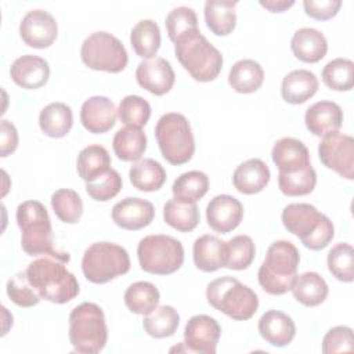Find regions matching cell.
<instances>
[{
  "label": "cell",
  "instance_id": "6da1fadb",
  "mask_svg": "<svg viewBox=\"0 0 354 354\" xmlns=\"http://www.w3.org/2000/svg\"><path fill=\"white\" fill-rule=\"evenodd\" d=\"M17 224L21 228V246L29 256H51L68 263V252L53 245L51 220L46 206L39 201H25L17 207Z\"/></svg>",
  "mask_w": 354,
  "mask_h": 354
},
{
  "label": "cell",
  "instance_id": "7a4b0ae2",
  "mask_svg": "<svg viewBox=\"0 0 354 354\" xmlns=\"http://www.w3.org/2000/svg\"><path fill=\"white\" fill-rule=\"evenodd\" d=\"M65 264L51 256H43L29 263L28 279L41 299L64 304L79 295V282Z\"/></svg>",
  "mask_w": 354,
  "mask_h": 354
},
{
  "label": "cell",
  "instance_id": "3957f363",
  "mask_svg": "<svg viewBox=\"0 0 354 354\" xmlns=\"http://www.w3.org/2000/svg\"><path fill=\"white\" fill-rule=\"evenodd\" d=\"M300 254L297 248L285 239L275 241L267 249L257 278L266 293L279 296L292 289L297 275Z\"/></svg>",
  "mask_w": 354,
  "mask_h": 354
},
{
  "label": "cell",
  "instance_id": "277c9868",
  "mask_svg": "<svg viewBox=\"0 0 354 354\" xmlns=\"http://www.w3.org/2000/svg\"><path fill=\"white\" fill-rule=\"evenodd\" d=\"M174 54L183 68L196 82L214 80L223 68L221 53L198 30L174 41Z\"/></svg>",
  "mask_w": 354,
  "mask_h": 354
},
{
  "label": "cell",
  "instance_id": "5b68a950",
  "mask_svg": "<svg viewBox=\"0 0 354 354\" xmlns=\"http://www.w3.org/2000/svg\"><path fill=\"white\" fill-rule=\"evenodd\" d=\"M282 224L311 250L326 248L335 236V227L330 218L310 203H289L285 206Z\"/></svg>",
  "mask_w": 354,
  "mask_h": 354
},
{
  "label": "cell",
  "instance_id": "8992f818",
  "mask_svg": "<svg viewBox=\"0 0 354 354\" xmlns=\"http://www.w3.org/2000/svg\"><path fill=\"white\" fill-rule=\"evenodd\" d=\"M69 340L76 353L97 354L108 340L102 308L91 301L76 306L69 314Z\"/></svg>",
  "mask_w": 354,
  "mask_h": 354
},
{
  "label": "cell",
  "instance_id": "52a82bcc",
  "mask_svg": "<svg viewBox=\"0 0 354 354\" xmlns=\"http://www.w3.org/2000/svg\"><path fill=\"white\" fill-rule=\"evenodd\" d=\"M206 299L213 308L235 321L250 319L259 307V297L254 290L228 275L207 285Z\"/></svg>",
  "mask_w": 354,
  "mask_h": 354
},
{
  "label": "cell",
  "instance_id": "ba28073f",
  "mask_svg": "<svg viewBox=\"0 0 354 354\" xmlns=\"http://www.w3.org/2000/svg\"><path fill=\"white\" fill-rule=\"evenodd\" d=\"M155 137L162 156L171 165H184L194 156L195 138L188 119L178 112H169L159 118Z\"/></svg>",
  "mask_w": 354,
  "mask_h": 354
},
{
  "label": "cell",
  "instance_id": "9c48e42d",
  "mask_svg": "<svg viewBox=\"0 0 354 354\" xmlns=\"http://www.w3.org/2000/svg\"><path fill=\"white\" fill-rule=\"evenodd\" d=\"M140 267L149 274L167 275L173 274L184 263L183 243L163 234L144 236L137 246Z\"/></svg>",
  "mask_w": 354,
  "mask_h": 354
},
{
  "label": "cell",
  "instance_id": "30bf717a",
  "mask_svg": "<svg viewBox=\"0 0 354 354\" xmlns=\"http://www.w3.org/2000/svg\"><path fill=\"white\" fill-rule=\"evenodd\" d=\"M130 270L127 250L112 242L91 243L83 254L82 271L87 281L105 283Z\"/></svg>",
  "mask_w": 354,
  "mask_h": 354
},
{
  "label": "cell",
  "instance_id": "8fae6325",
  "mask_svg": "<svg viewBox=\"0 0 354 354\" xmlns=\"http://www.w3.org/2000/svg\"><path fill=\"white\" fill-rule=\"evenodd\" d=\"M80 58L90 69L109 73L122 72L129 62L123 43L104 30L94 32L84 39L80 48Z\"/></svg>",
  "mask_w": 354,
  "mask_h": 354
},
{
  "label": "cell",
  "instance_id": "7c38bea8",
  "mask_svg": "<svg viewBox=\"0 0 354 354\" xmlns=\"http://www.w3.org/2000/svg\"><path fill=\"white\" fill-rule=\"evenodd\" d=\"M322 165L347 180L354 178V138L335 131L322 137L318 145Z\"/></svg>",
  "mask_w": 354,
  "mask_h": 354
},
{
  "label": "cell",
  "instance_id": "4fadbf2b",
  "mask_svg": "<svg viewBox=\"0 0 354 354\" xmlns=\"http://www.w3.org/2000/svg\"><path fill=\"white\" fill-rule=\"evenodd\" d=\"M221 328L218 322L205 314L194 315L184 329V351L199 354H214L220 340Z\"/></svg>",
  "mask_w": 354,
  "mask_h": 354
},
{
  "label": "cell",
  "instance_id": "5bb4252c",
  "mask_svg": "<svg viewBox=\"0 0 354 354\" xmlns=\"http://www.w3.org/2000/svg\"><path fill=\"white\" fill-rule=\"evenodd\" d=\"M19 35L24 43L29 47L47 48L57 39V21L46 10H30L25 14L19 24Z\"/></svg>",
  "mask_w": 354,
  "mask_h": 354
},
{
  "label": "cell",
  "instance_id": "9a60e30c",
  "mask_svg": "<svg viewBox=\"0 0 354 354\" xmlns=\"http://www.w3.org/2000/svg\"><path fill=\"white\" fill-rule=\"evenodd\" d=\"M243 218L242 203L228 194L216 195L206 206V220L210 228L220 234L235 230Z\"/></svg>",
  "mask_w": 354,
  "mask_h": 354
},
{
  "label": "cell",
  "instance_id": "2e32d148",
  "mask_svg": "<svg viewBox=\"0 0 354 354\" xmlns=\"http://www.w3.org/2000/svg\"><path fill=\"white\" fill-rule=\"evenodd\" d=\"M136 79L151 94L163 95L173 88L176 75L170 62L158 57L141 61L136 69Z\"/></svg>",
  "mask_w": 354,
  "mask_h": 354
},
{
  "label": "cell",
  "instance_id": "e0dca14e",
  "mask_svg": "<svg viewBox=\"0 0 354 354\" xmlns=\"http://www.w3.org/2000/svg\"><path fill=\"white\" fill-rule=\"evenodd\" d=\"M118 118L115 104L104 95H93L87 98L80 108V122L83 127L94 134L109 131Z\"/></svg>",
  "mask_w": 354,
  "mask_h": 354
},
{
  "label": "cell",
  "instance_id": "ac0fdd59",
  "mask_svg": "<svg viewBox=\"0 0 354 354\" xmlns=\"http://www.w3.org/2000/svg\"><path fill=\"white\" fill-rule=\"evenodd\" d=\"M153 217V205L149 201L141 198L129 196L112 207V220L118 227L123 230H141L149 225Z\"/></svg>",
  "mask_w": 354,
  "mask_h": 354
},
{
  "label": "cell",
  "instance_id": "d6986e66",
  "mask_svg": "<svg viewBox=\"0 0 354 354\" xmlns=\"http://www.w3.org/2000/svg\"><path fill=\"white\" fill-rule=\"evenodd\" d=\"M10 76L22 88L35 90L43 87L50 77L48 62L37 55L18 57L10 68Z\"/></svg>",
  "mask_w": 354,
  "mask_h": 354
},
{
  "label": "cell",
  "instance_id": "ffe728a7",
  "mask_svg": "<svg viewBox=\"0 0 354 354\" xmlns=\"http://www.w3.org/2000/svg\"><path fill=\"white\" fill-rule=\"evenodd\" d=\"M306 127L317 137L339 131L343 123V111L333 101H318L304 115Z\"/></svg>",
  "mask_w": 354,
  "mask_h": 354
},
{
  "label": "cell",
  "instance_id": "44dd1931",
  "mask_svg": "<svg viewBox=\"0 0 354 354\" xmlns=\"http://www.w3.org/2000/svg\"><path fill=\"white\" fill-rule=\"evenodd\" d=\"M271 158L279 173H295L311 165L307 147L292 137L278 140L272 147Z\"/></svg>",
  "mask_w": 354,
  "mask_h": 354
},
{
  "label": "cell",
  "instance_id": "7402d4cb",
  "mask_svg": "<svg viewBox=\"0 0 354 354\" xmlns=\"http://www.w3.org/2000/svg\"><path fill=\"white\" fill-rule=\"evenodd\" d=\"M257 328L260 336L275 347L288 346L296 335V325L293 319L288 314L278 310L266 311L260 317Z\"/></svg>",
  "mask_w": 354,
  "mask_h": 354
},
{
  "label": "cell",
  "instance_id": "603a6c76",
  "mask_svg": "<svg viewBox=\"0 0 354 354\" xmlns=\"http://www.w3.org/2000/svg\"><path fill=\"white\" fill-rule=\"evenodd\" d=\"M270 177L268 166L261 159L253 158L245 160L235 169L232 174V184L238 192L253 195L266 188Z\"/></svg>",
  "mask_w": 354,
  "mask_h": 354
},
{
  "label": "cell",
  "instance_id": "cb8c5ba5",
  "mask_svg": "<svg viewBox=\"0 0 354 354\" xmlns=\"http://www.w3.org/2000/svg\"><path fill=\"white\" fill-rule=\"evenodd\" d=\"M290 48L297 59L314 64L326 55L328 41L324 33L318 29L300 28L292 36Z\"/></svg>",
  "mask_w": 354,
  "mask_h": 354
},
{
  "label": "cell",
  "instance_id": "d4e9b609",
  "mask_svg": "<svg viewBox=\"0 0 354 354\" xmlns=\"http://www.w3.org/2000/svg\"><path fill=\"white\" fill-rule=\"evenodd\" d=\"M317 76L307 69H296L289 72L281 84L282 98L293 105H299L310 100L318 90Z\"/></svg>",
  "mask_w": 354,
  "mask_h": 354
},
{
  "label": "cell",
  "instance_id": "484cf974",
  "mask_svg": "<svg viewBox=\"0 0 354 354\" xmlns=\"http://www.w3.org/2000/svg\"><path fill=\"white\" fill-rule=\"evenodd\" d=\"M192 257L201 271H217L225 266V241L214 235H202L194 242Z\"/></svg>",
  "mask_w": 354,
  "mask_h": 354
},
{
  "label": "cell",
  "instance_id": "4316f807",
  "mask_svg": "<svg viewBox=\"0 0 354 354\" xmlns=\"http://www.w3.org/2000/svg\"><path fill=\"white\" fill-rule=\"evenodd\" d=\"M264 82V71L261 65L250 58L236 61L228 73L230 86L241 94L257 91Z\"/></svg>",
  "mask_w": 354,
  "mask_h": 354
},
{
  "label": "cell",
  "instance_id": "83f0119b",
  "mask_svg": "<svg viewBox=\"0 0 354 354\" xmlns=\"http://www.w3.org/2000/svg\"><path fill=\"white\" fill-rule=\"evenodd\" d=\"M290 290L293 293V297L307 307L319 306L325 301L329 293V288L325 279L314 271H307L296 275Z\"/></svg>",
  "mask_w": 354,
  "mask_h": 354
},
{
  "label": "cell",
  "instance_id": "f1b7e54d",
  "mask_svg": "<svg viewBox=\"0 0 354 354\" xmlns=\"http://www.w3.org/2000/svg\"><path fill=\"white\" fill-rule=\"evenodd\" d=\"M236 1L207 0L205 3V22L212 33L217 36L230 35L236 25Z\"/></svg>",
  "mask_w": 354,
  "mask_h": 354
},
{
  "label": "cell",
  "instance_id": "f546056e",
  "mask_svg": "<svg viewBox=\"0 0 354 354\" xmlns=\"http://www.w3.org/2000/svg\"><path fill=\"white\" fill-rule=\"evenodd\" d=\"M73 124V113L69 105L64 102H51L46 105L39 115L40 130L51 137H65Z\"/></svg>",
  "mask_w": 354,
  "mask_h": 354
},
{
  "label": "cell",
  "instance_id": "4dcf8cb0",
  "mask_svg": "<svg viewBox=\"0 0 354 354\" xmlns=\"http://www.w3.org/2000/svg\"><path fill=\"white\" fill-rule=\"evenodd\" d=\"M112 147L120 160L136 162L141 159L147 149V136L140 127L126 126L115 133Z\"/></svg>",
  "mask_w": 354,
  "mask_h": 354
},
{
  "label": "cell",
  "instance_id": "1f68e13d",
  "mask_svg": "<svg viewBox=\"0 0 354 354\" xmlns=\"http://www.w3.org/2000/svg\"><path fill=\"white\" fill-rule=\"evenodd\" d=\"M129 177L131 185L138 191L152 192L163 187L166 181V171L159 162L147 158L136 162L130 167Z\"/></svg>",
  "mask_w": 354,
  "mask_h": 354
},
{
  "label": "cell",
  "instance_id": "d6a6232c",
  "mask_svg": "<svg viewBox=\"0 0 354 354\" xmlns=\"http://www.w3.org/2000/svg\"><path fill=\"white\" fill-rule=\"evenodd\" d=\"M76 169L79 177L90 183L111 169V156L102 145H87L77 155Z\"/></svg>",
  "mask_w": 354,
  "mask_h": 354
},
{
  "label": "cell",
  "instance_id": "836d02e7",
  "mask_svg": "<svg viewBox=\"0 0 354 354\" xmlns=\"http://www.w3.org/2000/svg\"><path fill=\"white\" fill-rule=\"evenodd\" d=\"M134 53L145 59H152L160 47V29L152 19L138 21L130 33Z\"/></svg>",
  "mask_w": 354,
  "mask_h": 354
},
{
  "label": "cell",
  "instance_id": "e575fe53",
  "mask_svg": "<svg viewBox=\"0 0 354 354\" xmlns=\"http://www.w3.org/2000/svg\"><path fill=\"white\" fill-rule=\"evenodd\" d=\"M126 307L138 315H148L152 313L160 300L158 288L147 281H138L131 283L124 292Z\"/></svg>",
  "mask_w": 354,
  "mask_h": 354
},
{
  "label": "cell",
  "instance_id": "d590c367",
  "mask_svg": "<svg viewBox=\"0 0 354 354\" xmlns=\"http://www.w3.org/2000/svg\"><path fill=\"white\" fill-rule=\"evenodd\" d=\"M209 189V177L199 170H191L180 174L173 185L171 192L176 201L195 203L206 195Z\"/></svg>",
  "mask_w": 354,
  "mask_h": 354
},
{
  "label": "cell",
  "instance_id": "8d00e7d4",
  "mask_svg": "<svg viewBox=\"0 0 354 354\" xmlns=\"http://www.w3.org/2000/svg\"><path fill=\"white\" fill-rule=\"evenodd\" d=\"M163 218L171 228L180 232H189L199 224V210L196 203L170 199L163 206Z\"/></svg>",
  "mask_w": 354,
  "mask_h": 354
},
{
  "label": "cell",
  "instance_id": "74e56055",
  "mask_svg": "<svg viewBox=\"0 0 354 354\" xmlns=\"http://www.w3.org/2000/svg\"><path fill=\"white\" fill-rule=\"evenodd\" d=\"M180 324V315L177 310L171 306H160L156 307L152 313L148 315H144L142 326L144 330L155 337V339H163L174 335Z\"/></svg>",
  "mask_w": 354,
  "mask_h": 354
},
{
  "label": "cell",
  "instance_id": "f35d334b",
  "mask_svg": "<svg viewBox=\"0 0 354 354\" xmlns=\"http://www.w3.org/2000/svg\"><path fill=\"white\" fill-rule=\"evenodd\" d=\"M322 82L336 91H348L354 86V62L348 58H335L322 69Z\"/></svg>",
  "mask_w": 354,
  "mask_h": 354
},
{
  "label": "cell",
  "instance_id": "ab89813d",
  "mask_svg": "<svg viewBox=\"0 0 354 354\" xmlns=\"http://www.w3.org/2000/svg\"><path fill=\"white\" fill-rule=\"evenodd\" d=\"M256 246L249 235L241 234L225 242V268L245 270L254 260Z\"/></svg>",
  "mask_w": 354,
  "mask_h": 354
},
{
  "label": "cell",
  "instance_id": "60d3db41",
  "mask_svg": "<svg viewBox=\"0 0 354 354\" xmlns=\"http://www.w3.org/2000/svg\"><path fill=\"white\" fill-rule=\"evenodd\" d=\"M317 173L311 165L295 173H278V187L286 196H304L313 192Z\"/></svg>",
  "mask_w": 354,
  "mask_h": 354
},
{
  "label": "cell",
  "instance_id": "b9f144b4",
  "mask_svg": "<svg viewBox=\"0 0 354 354\" xmlns=\"http://www.w3.org/2000/svg\"><path fill=\"white\" fill-rule=\"evenodd\" d=\"M51 207L55 216L66 224H75L83 214V202L80 195L69 188L57 189L51 195Z\"/></svg>",
  "mask_w": 354,
  "mask_h": 354
},
{
  "label": "cell",
  "instance_id": "7bdbcfd3",
  "mask_svg": "<svg viewBox=\"0 0 354 354\" xmlns=\"http://www.w3.org/2000/svg\"><path fill=\"white\" fill-rule=\"evenodd\" d=\"M330 274L342 282L354 281V249L347 242L336 243L326 257Z\"/></svg>",
  "mask_w": 354,
  "mask_h": 354
},
{
  "label": "cell",
  "instance_id": "ee69618b",
  "mask_svg": "<svg viewBox=\"0 0 354 354\" xmlns=\"http://www.w3.org/2000/svg\"><path fill=\"white\" fill-rule=\"evenodd\" d=\"M118 116L123 124L141 129L149 120L151 105L140 95H126L120 100Z\"/></svg>",
  "mask_w": 354,
  "mask_h": 354
},
{
  "label": "cell",
  "instance_id": "f6af8a7d",
  "mask_svg": "<svg viewBox=\"0 0 354 354\" xmlns=\"http://www.w3.org/2000/svg\"><path fill=\"white\" fill-rule=\"evenodd\" d=\"M165 25L169 39L174 43L178 37L198 30V17L191 7L180 6L167 14Z\"/></svg>",
  "mask_w": 354,
  "mask_h": 354
},
{
  "label": "cell",
  "instance_id": "bcb514c9",
  "mask_svg": "<svg viewBox=\"0 0 354 354\" xmlns=\"http://www.w3.org/2000/svg\"><path fill=\"white\" fill-rule=\"evenodd\" d=\"M6 290L10 300L19 307H33L41 300L39 293L30 285L26 271H19L11 277L7 282Z\"/></svg>",
  "mask_w": 354,
  "mask_h": 354
},
{
  "label": "cell",
  "instance_id": "7dc6e473",
  "mask_svg": "<svg viewBox=\"0 0 354 354\" xmlns=\"http://www.w3.org/2000/svg\"><path fill=\"white\" fill-rule=\"evenodd\" d=\"M122 177L115 169H109L95 180L86 183V191L88 196L98 202H106L115 198L122 189Z\"/></svg>",
  "mask_w": 354,
  "mask_h": 354
},
{
  "label": "cell",
  "instance_id": "c3c4849f",
  "mask_svg": "<svg viewBox=\"0 0 354 354\" xmlns=\"http://www.w3.org/2000/svg\"><path fill=\"white\" fill-rule=\"evenodd\" d=\"M354 350L353 329L346 325H339L326 332L322 339V353L335 354Z\"/></svg>",
  "mask_w": 354,
  "mask_h": 354
},
{
  "label": "cell",
  "instance_id": "681fc988",
  "mask_svg": "<svg viewBox=\"0 0 354 354\" xmlns=\"http://www.w3.org/2000/svg\"><path fill=\"white\" fill-rule=\"evenodd\" d=\"M303 7L308 17L318 21H326L333 18L337 14V11L342 7V1L340 0H304Z\"/></svg>",
  "mask_w": 354,
  "mask_h": 354
},
{
  "label": "cell",
  "instance_id": "f907efd6",
  "mask_svg": "<svg viewBox=\"0 0 354 354\" xmlns=\"http://www.w3.org/2000/svg\"><path fill=\"white\" fill-rule=\"evenodd\" d=\"M18 147V131L15 126L3 119L0 123V156L6 158Z\"/></svg>",
  "mask_w": 354,
  "mask_h": 354
},
{
  "label": "cell",
  "instance_id": "816d5d0a",
  "mask_svg": "<svg viewBox=\"0 0 354 354\" xmlns=\"http://www.w3.org/2000/svg\"><path fill=\"white\" fill-rule=\"evenodd\" d=\"M295 4L293 0H261L260 6L267 8L270 12H283Z\"/></svg>",
  "mask_w": 354,
  "mask_h": 354
}]
</instances>
